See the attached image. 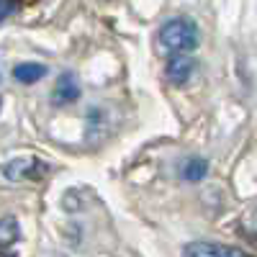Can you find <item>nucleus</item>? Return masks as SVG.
<instances>
[{
	"instance_id": "f257e3e1",
	"label": "nucleus",
	"mask_w": 257,
	"mask_h": 257,
	"mask_svg": "<svg viewBox=\"0 0 257 257\" xmlns=\"http://www.w3.org/2000/svg\"><path fill=\"white\" fill-rule=\"evenodd\" d=\"M157 41H160V47L170 54L193 52L201 41V31L196 26V21H190V18H170L160 29Z\"/></svg>"
},
{
	"instance_id": "f03ea898",
	"label": "nucleus",
	"mask_w": 257,
	"mask_h": 257,
	"mask_svg": "<svg viewBox=\"0 0 257 257\" xmlns=\"http://www.w3.org/2000/svg\"><path fill=\"white\" fill-rule=\"evenodd\" d=\"M49 173V165L36 157H16L3 165V175L11 183H24V180H39Z\"/></svg>"
},
{
	"instance_id": "7ed1b4c3",
	"label": "nucleus",
	"mask_w": 257,
	"mask_h": 257,
	"mask_svg": "<svg viewBox=\"0 0 257 257\" xmlns=\"http://www.w3.org/2000/svg\"><path fill=\"white\" fill-rule=\"evenodd\" d=\"M183 257H252L239 247L216 244V242H190L183 247Z\"/></svg>"
},
{
	"instance_id": "20e7f679",
	"label": "nucleus",
	"mask_w": 257,
	"mask_h": 257,
	"mask_svg": "<svg viewBox=\"0 0 257 257\" xmlns=\"http://www.w3.org/2000/svg\"><path fill=\"white\" fill-rule=\"evenodd\" d=\"M193 70H196V62H193L185 52H178L167 59V67H165V75L167 80L173 85H185L193 75Z\"/></svg>"
},
{
	"instance_id": "39448f33",
	"label": "nucleus",
	"mask_w": 257,
	"mask_h": 257,
	"mask_svg": "<svg viewBox=\"0 0 257 257\" xmlns=\"http://www.w3.org/2000/svg\"><path fill=\"white\" fill-rule=\"evenodd\" d=\"M80 98V82L72 72H62L54 90H52V100L54 105H67V103H75Z\"/></svg>"
},
{
	"instance_id": "423d86ee",
	"label": "nucleus",
	"mask_w": 257,
	"mask_h": 257,
	"mask_svg": "<svg viewBox=\"0 0 257 257\" xmlns=\"http://www.w3.org/2000/svg\"><path fill=\"white\" fill-rule=\"evenodd\" d=\"M44 75H47V67H44V64H39V62L16 64V70H13V77H16L18 82H24V85H34V82H39Z\"/></svg>"
},
{
	"instance_id": "0eeeda50",
	"label": "nucleus",
	"mask_w": 257,
	"mask_h": 257,
	"mask_svg": "<svg viewBox=\"0 0 257 257\" xmlns=\"http://www.w3.org/2000/svg\"><path fill=\"white\" fill-rule=\"evenodd\" d=\"M180 173H183V178H185L188 183H198V180H203V178L208 175V162H206L203 157H190V160L183 162Z\"/></svg>"
},
{
	"instance_id": "6e6552de",
	"label": "nucleus",
	"mask_w": 257,
	"mask_h": 257,
	"mask_svg": "<svg viewBox=\"0 0 257 257\" xmlns=\"http://www.w3.org/2000/svg\"><path fill=\"white\" fill-rule=\"evenodd\" d=\"M18 237H21L18 219H16V216H3V219H0V249L16 244Z\"/></svg>"
},
{
	"instance_id": "1a4fd4ad",
	"label": "nucleus",
	"mask_w": 257,
	"mask_h": 257,
	"mask_svg": "<svg viewBox=\"0 0 257 257\" xmlns=\"http://www.w3.org/2000/svg\"><path fill=\"white\" fill-rule=\"evenodd\" d=\"M18 6H21V0H0V24H3L8 16H13L18 11Z\"/></svg>"
},
{
	"instance_id": "9d476101",
	"label": "nucleus",
	"mask_w": 257,
	"mask_h": 257,
	"mask_svg": "<svg viewBox=\"0 0 257 257\" xmlns=\"http://www.w3.org/2000/svg\"><path fill=\"white\" fill-rule=\"evenodd\" d=\"M0 257H16V254H13V252H8V247H6V249H0Z\"/></svg>"
},
{
	"instance_id": "9b49d317",
	"label": "nucleus",
	"mask_w": 257,
	"mask_h": 257,
	"mask_svg": "<svg viewBox=\"0 0 257 257\" xmlns=\"http://www.w3.org/2000/svg\"><path fill=\"white\" fill-rule=\"evenodd\" d=\"M0 108H3V98H0Z\"/></svg>"
}]
</instances>
